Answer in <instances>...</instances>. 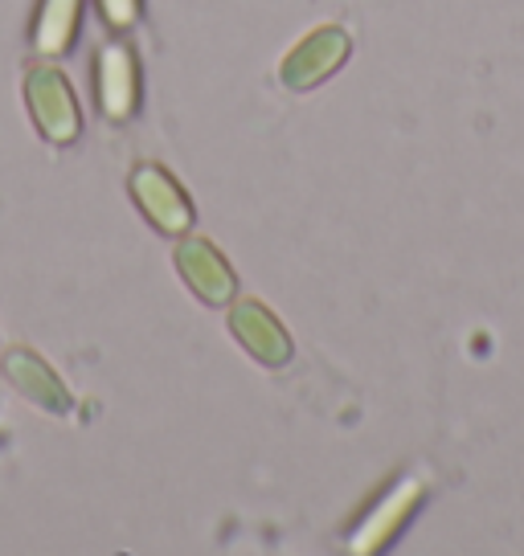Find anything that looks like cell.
<instances>
[{"label": "cell", "mask_w": 524, "mask_h": 556, "mask_svg": "<svg viewBox=\"0 0 524 556\" xmlns=\"http://www.w3.org/2000/svg\"><path fill=\"white\" fill-rule=\"evenodd\" d=\"M132 192L140 201L144 217L160 229V233H185L192 222V208L185 189L176 185L173 176L157 168V164H140L136 176H132Z\"/></svg>", "instance_id": "4"}, {"label": "cell", "mask_w": 524, "mask_h": 556, "mask_svg": "<svg viewBox=\"0 0 524 556\" xmlns=\"http://www.w3.org/2000/svg\"><path fill=\"white\" fill-rule=\"evenodd\" d=\"M229 328L234 336L242 340V348L262 361V365L279 368L291 361V340H287V331L275 315L262 307L259 299H242V303H234V312H229Z\"/></svg>", "instance_id": "5"}, {"label": "cell", "mask_w": 524, "mask_h": 556, "mask_svg": "<svg viewBox=\"0 0 524 556\" xmlns=\"http://www.w3.org/2000/svg\"><path fill=\"white\" fill-rule=\"evenodd\" d=\"M4 372H9V381L17 384L34 405H41V409H50V414H66V409H71V393L62 389V381L50 372V365L37 361L34 352H25V348L4 352Z\"/></svg>", "instance_id": "7"}, {"label": "cell", "mask_w": 524, "mask_h": 556, "mask_svg": "<svg viewBox=\"0 0 524 556\" xmlns=\"http://www.w3.org/2000/svg\"><path fill=\"white\" fill-rule=\"evenodd\" d=\"M140 4L144 0H99V9H103L111 29H132L140 21Z\"/></svg>", "instance_id": "10"}, {"label": "cell", "mask_w": 524, "mask_h": 556, "mask_svg": "<svg viewBox=\"0 0 524 556\" xmlns=\"http://www.w3.org/2000/svg\"><path fill=\"white\" fill-rule=\"evenodd\" d=\"M345 58H349V34L345 29H315L312 37H303L296 50L283 58V83L291 90H308L315 83H324L333 70L345 66Z\"/></svg>", "instance_id": "3"}, {"label": "cell", "mask_w": 524, "mask_h": 556, "mask_svg": "<svg viewBox=\"0 0 524 556\" xmlns=\"http://www.w3.org/2000/svg\"><path fill=\"white\" fill-rule=\"evenodd\" d=\"M95 99L107 119H132L140 106V62L120 41L95 53Z\"/></svg>", "instance_id": "2"}, {"label": "cell", "mask_w": 524, "mask_h": 556, "mask_svg": "<svg viewBox=\"0 0 524 556\" xmlns=\"http://www.w3.org/2000/svg\"><path fill=\"white\" fill-rule=\"evenodd\" d=\"M83 0H41V13L34 21V50L66 53L78 37Z\"/></svg>", "instance_id": "8"}, {"label": "cell", "mask_w": 524, "mask_h": 556, "mask_svg": "<svg viewBox=\"0 0 524 556\" xmlns=\"http://www.w3.org/2000/svg\"><path fill=\"white\" fill-rule=\"evenodd\" d=\"M176 270L185 275L192 295L205 299L210 307H226L229 295H234V270H229V262L205 238L180 242V250H176Z\"/></svg>", "instance_id": "6"}, {"label": "cell", "mask_w": 524, "mask_h": 556, "mask_svg": "<svg viewBox=\"0 0 524 556\" xmlns=\"http://www.w3.org/2000/svg\"><path fill=\"white\" fill-rule=\"evenodd\" d=\"M25 99H29V111H34L41 136L50 139V143H74V139H78L83 115H78L74 90L62 70H53V66L29 70V78H25Z\"/></svg>", "instance_id": "1"}, {"label": "cell", "mask_w": 524, "mask_h": 556, "mask_svg": "<svg viewBox=\"0 0 524 556\" xmlns=\"http://www.w3.org/2000/svg\"><path fill=\"white\" fill-rule=\"evenodd\" d=\"M414 500H419V486L414 483H406L389 504L394 507H382V520L373 516L365 528V540H357V548H377V544H385V540L398 532V523H402V516H410L414 511Z\"/></svg>", "instance_id": "9"}]
</instances>
